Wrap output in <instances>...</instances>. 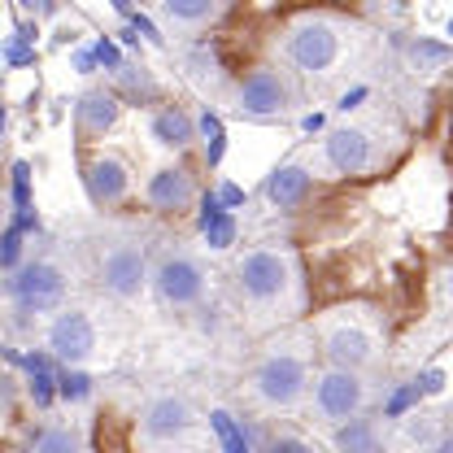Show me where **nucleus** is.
<instances>
[{
  "instance_id": "nucleus-4",
  "label": "nucleus",
  "mask_w": 453,
  "mask_h": 453,
  "mask_svg": "<svg viewBox=\"0 0 453 453\" xmlns=\"http://www.w3.org/2000/svg\"><path fill=\"white\" fill-rule=\"evenodd\" d=\"M153 296L162 310H192L205 301V288L210 275L201 266V257H192L188 249H166L157 262H153Z\"/></svg>"
},
{
  "instance_id": "nucleus-11",
  "label": "nucleus",
  "mask_w": 453,
  "mask_h": 453,
  "mask_svg": "<svg viewBox=\"0 0 453 453\" xmlns=\"http://www.w3.org/2000/svg\"><path fill=\"white\" fill-rule=\"evenodd\" d=\"M83 188H88V196H92L96 210H118L131 196L135 179H131L127 157H118V153H92L83 162Z\"/></svg>"
},
{
  "instance_id": "nucleus-12",
  "label": "nucleus",
  "mask_w": 453,
  "mask_h": 453,
  "mask_svg": "<svg viewBox=\"0 0 453 453\" xmlns=\"http://www.w3.org/2000/svg\"><path fill=\"white\" fill-rule=\"evenodd\" d=\"M375 336L362 327V323H353V319H336V323H327L323 327V353H327V366H340V371H366L371 362H375Z\"/></svg>"
},
{
  "instance_id": "nucleus-37",
  "label": "nucleus",
  "mask_w": 453,
  "mask_h": 453,
  "mask_svg": "<svg viewBox=\"0 0 453 453\" xmlns=\"http://www.w3.org/2000/svg\"><path fill=\"white\" fill-rule=\"evenodd\" d=\"M427 453H453V432H445L441 441H432V449Z\"/></svg>"
},
{
  "instance_id": "nucleus-22",
  "label": "nucleus",
  "mask_w": 453,
  "mask_h": 453,
  "mask_svg": "<svg viewBox=\"0 0 453 453\" xmlns=\"http://www.w3.org/2000/svg\"><path fill=\"white\" fill-rule=\"evenodd\" d=\"M405 61H410V70H418V74H432V70H445L453 61V49L449 44H441V40H410L405 44Z\"/></svg>"
},
{
  "instance_id": "nucleus-10",
  "label": "nucleus",
  "mask_w": 453,
  "mask_h": 453,
  "mask_svg": "<svg viewBox=\"0 0 453 453\" xmlns=\"http://www.w3.org/2000/svg\"><path fill=\"white\" fill-rule=\"evenodd\" d=\"M375 162H380V149H375L371 131H362V127H340L323 140V166L340 179H357V174L375 170Z\"/></svg>"
},
{
  "instance_id": "nucleus-23",
  "label": "nucleus",
  "mask_w": 453,
  "mask_h": 453,
  "mask_svg": "<svg viewBox=\"0 0 453 453\" xmlns=\"http://www.w3.org/2000/svg\"><path fill=\"white\" fill-rule=\"evenodd\" d=\"M196 140L205 144V162L210 166H219L226 153V131H223V118L214 110H201L196 113Z\"/></svg>"
},
{
  "instance_id": "nucleus-9",
  "label": "nucleus",
  "mask_w": 453,
  "mask_h": 453,
  "mask_svg": "<svg viewBox=\"0 0 453 453\" xmlns=\"http://www.w3.org/2000/svg\"><path fill=\"white\" fill-rule=\"evenodd\" d=\"M296 92H292V79L283 74L280 65H253L240 83H235V113L240 118H253V122H271L283 118L292 110Z\"/></svg>"
},
{
  "instance_id": "nucleus-36",
  "label": "nucleus",
  "mask_w": 453,
  "mask_h": 453,
  "mask_svg": "<svg viewBox=\"0 0 453 453\" xmlns=\"http://www.w3.org/2000/svg\"><path fill=\"white\" fill-rule=\"evenodd\" d=\"M27 13H35V18H57L61 9H57V4H35V0H31V4H27Z\"/></svg>"
},
{
  "instance_id": "nucleus-5",
  "label": "nucleus",
  "mask_w": 453,
  "mask_h": 453,
  "mask_svg": "<svg viewBox=\"0 0 453 453\" xmlns=\"http://www.w3.org/2000/svg\"><path fill=\"white\" fill-rule=\"evenodd\" d=\"M4 296L18 314H61V301H65V271L49 262V257H35L27 262L22 271H13L4 280Z\"/></svg>"
},
{
  "instance_id": "nucleus-2",
  "label": "nucleus",
  "mask_w": 453,
  "mask_h": 453,
  "mask_svg": "<svg viewBox=\"0 0 453 453\" xmlns=\"http://www.w3.org/2000/svg\"><path fill=\"white\" fill-rule=\"evenodd\" d=\"M249 393L257 396L266 410H296L305 396L314 393L305 344H271L249 371Z\"/></svg>"
},
{
  "instance_id": "nucleus-7",
  "label": "nucleus",
  "mask_w": 453,
  "mask_h": 453,
  "mask_svg": "<svg viewBox=\"0 0 453 453\" xmlns=\"http://www.w3.org/2000/svg\"><path fill=\"white\" fill-rule=\"evenodd\" d=\"M196 432V410L183 393H162L153 396L140 414V445L149 453L179 449L188 436Z\"/></svg>"
},
{
  "instance_id": "nucleus-38",
  "label": "nucleus",
  "mask_w": 453,
  "mask_h": 453,
  "mask_svg": "<svg viewBox=\"0 0 453 453\" xmlns=\"http://www.w3.org/2000/svg\"><path fill=\"white\" fill-rule=\"evenodd\" d=\"M74 65H79L83 74H92V65H96V53H79V57H74Z\"/></svg>"
},
{
  "instance_id": "nucleus-17",
  "label": "nucleus",
  "mask_w": 453,
  "mask_h": 453,
  "mask_svg": "<svg viewBox=\"0 0 453 453\" xmlns=\"http://www.w3.org/2000/svg\"><path fill=\"white\" fill-rule=\"evenodd\" d=\"M332 445H336V453H384L388 449V441H384L380 423H375V418H366V414H357V418L340 423L336 436H332Z\"/></svg>"
},
{
  "instance_id": "nucleus-24",
  "label": "nucleus",
  "mask_w": 453,
  "mask_h": 453,
  "mask_svg": "<svg viewBox=\"0 0 453 453\" xmlns=\"http://www.w3.org/2000/svg\"><path fill=\"white\" fill-rule=\"evenodd\" d=\"M113 79H118V88H113L118 96H131V101H153L157 96V83L144 65H122V70H113Z\"/></svg>"
},
{
  "instance_id": "nucleus-27",
  "label": "nucleus",
  "mask_w": 453,
  "mask_h": 453,
  "mask_svg": "<svg viewBox=\"0 0 453 453\" xmlns=\"http://www.w3.org/2000/svg\"><path fill=\"white\" fill-rule=\"evenodd\" d=\"M57 393H61V401H70V405H83V401L92 396V375L61 366V375H57Z\"/></svg>"
},
{
  "instance_id": "nucleus-39",
  "label": "nucleus",
  "mask_w": 453,
  "mask_h": 453,
  "mask_svg": "<svg viewBox=\"0 0 453 453\" xmlns=\"http://www.w3.org/2000/svg\"><path fill=\"white\" fill-rule=\"evenodd\" d=\"M301 127H305V131H323V113H305Z\"/></svg>"
},
{
  "instance_id": "nucleus-1",
  "label": "nucleus",
  "mask_w": 453,
  "mask_h": 453,
  "mask_svg": "<svg viewBox=\"0 0 453 453\" xmlns=\"http://www.w3.org/2000/svg\"><path fill=\"white\" fill-rule=\"evenodd\" d=\"M235 296L257 314V319H288L301 310L305 288H301V262L292 249L266 244V249H249L244 257H235L231 266Z\"/></svg>"
},
{
  "instance_id": "nucleus-21",
  "label": "nucleus",
  "mask_w": 453,
  "mask_h": 453,
  "mask_svg": "<svg viewBox=\"0 0 453 453\" xmlns=\"http://www.w3.org/2000/svg\"><path fill=\"white\" fill-rule=\"evenodd\" d=\"M201 235L210 240V249H231V240H235V219L219 205V196H210L201 205Z\"/></svg>"
},
{
  "instance_id": "nucleus-30",
  "label": "nucleus",
  "mask_w": 453,
  "mask_h": 453,
  "mask_svg": "<svg viewBox=\"0 0 453 453\" xmlns=\"http://www.w3.org/2000/svg\"><path fill=\"white\" fill-rule=\"evenodd\" d=\"M27 210H31V166L13 162V214H27Z\"/></svg>"
},
{
  "instance_id": "nucleus-13",
  "label": "nucleus",
  "mask_w": 453,
  "mask_h": 453,
  "mask_svg": "<svg viewBox=\"0 0 453 453\" xmlns=\"http://www.w3.org/2000/svg\"><path fill=\"white\" fill-rule=\"evenodd\" d=\"M49 353H53L61 366L79 371L92 353H96V327L83 310H61L49 327Z\"/></svg>"
},
{
  "instance_id": "nucleus-16",
  "label": "nucleus",
  "mask_w": 453,
  "mask_h": 453,
  "mask_svg": "<svg viewBox=\"0 0 453 453\" xmlns=\"http://www.w3.org/2000/svg\"><path fill=\"white\" fill-rule=\"evenodd\" d=\"M314 192V174L301 166V162H283L266 174V183H262V196H266V205L271 210H296V205H305V196Z\"/></svg>"
},
{
  "instance_id": "nucleus-25",
  "label": "nucleus",
  "mask_w": 453,
  "mask_h": 453,
  "mask_svg": "<svg viewBox=\"0 0 453 453\" xmlns=\"http://www.w3.org/2000/svg\"><path fill=\"white\" fill-rule=\"evenodd\" d=\"M210 427L219 432V441H223L226 453H253L249 449V436H244V427L226 414V410H210Z\"/></svg>"
},
{
  "instance_id": "nucleus-33",
  "label": "nucleus",
  "mask_w": 453,
  "mask_h": 453,
  "mask_svg": "<svg viewBox=\"0 0 453 453\" xmlns=\"http://www.w3.org/2000/svg\"><path fill=\"white\" fill-rule=\"evenodd\" d=\"M96 61H105L110 70H122V57H118V44H113V40H101V44H96Z\"/></svg>"
},
{
  "instance_id": "nucleus-6",
  "label": "nucleus",
  "mask_w": 453,
  "mask_h": 453,
  "mask_svg": "<svg viewBox=\"0 0 453 453\" xmlns=\"http://www.w3.org/2000/svg\"><path fill=\"white\" fill-rule=\"evenodd\" d=\"M96 280L113 301H135L149 283H153V266L140 240H110L96 257Z\"/></svg>"
},
{
  "instance_id": "nucleus-31",
  "label": "nucleus",
  "mask_w": 453,
  "mask_h": 453,
  "mask_svg": "<svg viewBox=\"0 0 453 453\" xmlns=\"http://www.w3.org/2000/svg\"><path fill=\"white\" fill-rule=\"evenodd\" d=\"M0 266H4V275H13V271H22L27 262H22V231L9 223L4 231V253H0Z\"/></svg>"
},
{
  "instance_id": "nucleus-26",
  "label": "nucleus",
  "mask_w": 453,
  "mask_h": 453,
  "mask_svg": "<svg viewBox=\"0 0 453 453\" xmlns=\"http://www.w3.org/2000/svg\"><path fill=\"white\" fill-rule=\"evenodd\" d=\"M188 70H192V79H223V57L214 44H196L192 53H188Z\"/></svg>"
},
{
  "instance_id": "nucleus-35",
  "label": "nucleus",
  "mask_w": 453,
  "mask_h": 453,
  "mask_svg": "<svg viewBox=\"0 0 453 453\" xmlns=\"http://www.w3.org/2000/svg\"><path fill=\"white\" fill-rule=\"evenodd\" d=\"M357 101H366V88H353V92H344V96H340V110L349 113L353 105H357Z\"/></svg>"
},
{
  "instance_id": "nucleus-41",
  "label": "nucleus",
  "mask_w": 453,
  "mask_h": 453,
  "mask_svg": "<svg viewBox=\"0 0 453 453\" xmlns=\"http://www.w3.org/2000/svg\"><path fill=\"white\" fill-rule=\"evenodd\" d=\"M449 35H453V18H449Z\"/></svg>"
},
{
  "instance_id": "nucleus-28",
  "label": "nucleus",
  "mask_w": 453,
  "mask_h": 453,
  "mask_svg": "<svg viewBox=\"0 0 453 453\" xmlns=\"http://www.w3.org/2000/svg\"><path fill=\"white\" fill-rule=\"evenodd\" d=\"M266 453H323L310 436H296V432H275L266 441Z\"/></svg>"
},
{
  "instance_id": "nucleus-19",
  "label": "nucleus",
  "mask_w": 453,
  "mask_h": 453,
  "mask_svg": "<svg viewBox=\"0 0 453 453\" xmlns=\"http://www.w3.org/2000/svg\"><path fill=\"white\" fill-rule=\"evenodd\" d=\"M149 131H153V140L162 144V149H188L192 140H196V118H188L183 110H174V105H166V110L153 113V122H149Z\"/></svg>"
},
{
  "instance_id": "nucleus-18",
  "label": "nucleus",
  "mask_w": 453,
  "mask_h": 453,
  "mask_svg": "<svg viewBox=\"0 0 453 453\" xmlns=\"http://www.w3.org/2000/svg\"><path fill=\"white\" fill-rule=\"evenodd\" d=\"M226 13V4L219 0H166L157 9V18L170 22V27H188V31H201V27H214Z\"/></svg>"
},
{
  "instance_id": "nucleus-34",
  "label": "nucleus",
  "mask_w": 453,
  "mask_h": 453,
  "mask_svg": "<svg viewBox=\"0 0 453 453\" xmlns=\"http://www.w3.org/2000/svg\"><path fill=\"white\" fill-rule=\"evenodd\" d=\"M219 201H223V205H240V201H244V192H240L235 183H223V188H219Z\"/></svg>"
},
{
  "instance_id": "nucleus-20",
  "label": "nucleus",
  "mask_w": 453,
  "mask_h": 453,
  "mask_svg": "<svg viewBox=\"0 0 453 453\" xmlns=\"http://www.w3.org/2000/svg\"><path fill=\"white\" fill-rule=\"evenodd\" d=\"M31 453H88L83 427H74V423H49V427H40Z\"/></svg>"
},
{
  "instance_id": "nucleus-29",
  "label": "nucleus",
  "mask_w": 453,
  "mask_h": 453,
  "mask_svg": "<svg viewBox=\"0 0 453 453\" xmlns=\"http://www.w3.org/2000/svg\"><path fill=\"white\" fill-rule=\"evenodd\" d=\"M27 393H31V401H35L40 410H49L57 396H61V393H57V375H53V371H40V375H31Z\"/></svg>"
},
{
  "instance_id": "nucleus-32",
  "label": "nucleus",
  "mask_w": 453,
  "mask_h": 453,
  "mask_svg": "<svg viewBox=\"0 0 453 453\" xmlns=\"http://www.w3.org/2000/svg\"><path fill=\"white\" fill-rule=\"evenodd\" d=\"M414 384H418V393L423 396H432V393H441V388H445V375H441V371H423Z\"/></svg>"
},
{
  "instance_id": "nucleus-8",
  "label": "nucleus",
  "mask_w": 453,
  "mask_h": 453,
  "mask_svg": "<svg viewBox=\"0 0 453 453\" xmlns=\"http://www.w3.org/2000/svg\"><path fill=\"white\" fill-rule=\"evenodd\" d=\"M371 401V384L357 375V371H340V366H327L314 375V393H310V410L319 423H349L366 410Z\"/></svg>"
},
{
  "instance_id": "nucleus-14",
  "label": "nucleus",
  "mask_w": 453,
  "mask_h": 453,
  "mask_svg": "<svg viewBox=\"0 0 453 453\" xmlns=\"http://www.w3.org/2000/svg\"><path fill=\"white\" fill-rule=\"evenodd\" d=\"M144 201L157 214H183L196 205V183L183 166H162L153 170V179L144 183Z\"/></svg>"
},
{
  "instance_id": "nucleus-15",
  "label": "nucleus",
  "mask_w": 453,
  "mask_h": 453,
  "mask_svg": "<svg viewBox=\"0 0 453 453\" xmlns=\"http://www.w3.org/2000/svg\"><path fill=\"white\" fill-rule=\"evenodd\" d=\"M74 118H79V135L83 140H101V135H110L118 127V118H122V96L113 88H92V92L79 96Z\"/></svg>"
},
{
  "instance_id": "nucleus-3",
  "label": "nucleus",
  "mask_w": 453,
  "mask_h": 453,
  "mask_svg": "<svg viewBox=\"0 0 453 453\" xmlns=\"http://www.w3.org/2000/svg\"><path fill=\"white\" fill-rule=\"evenodd\" d=\"M283 53L305 74H332V65L344 57V27L327 13H305L288 27Z\"/></svg>"
},
{
  "instance_id": "nucleus-40",
  "label": "nucleus",
  "mask_w": 453,
  "mask_h": 453,
  "mask_svg": "<svg viewBox=\"0 0 453 453\" xmlns=\"http://www.w3.org/2000/svg\"><path fill=\"white\" fill-rule=\"evenodd\" d=\"M445 288H449V296H453V266H449V275H445Z\"/></svg>"
}]
</instances>
